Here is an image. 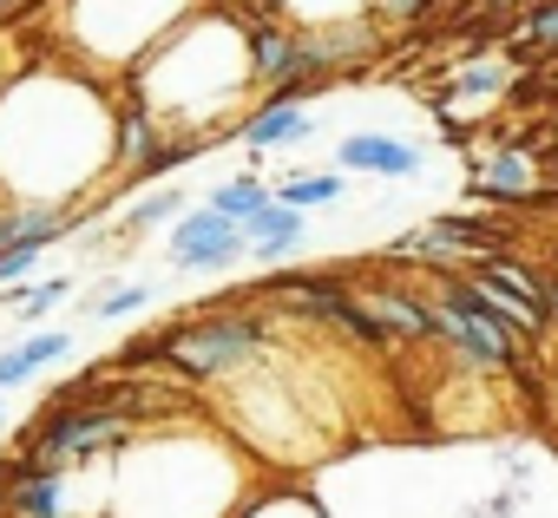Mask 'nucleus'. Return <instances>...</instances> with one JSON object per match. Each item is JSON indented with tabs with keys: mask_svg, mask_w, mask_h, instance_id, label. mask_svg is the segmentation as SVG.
I'll list each match as a JSON object with an SVG mask.
<instances>
[{
	"mask_svg": "<svg viewBox=\"0 0 558 518\" xmlns=\"http://www.w3.org/2000/svg\"><path fill=\"white\" fill-rule=\"evenodd\" d=\"M112 112L86 73L34 66L0 86V203L80 217L86 190L112 184Z\"/></svg>",
	"mask_w": 558,
	"mask_h": 518,
	"instance_id": "nucleus-1",
	"label": "nucleus"
},
{
	"mask_svg": "<svg viewBox=\"0 0 558 518\" xmlns=\"http://www.w3.org/2000/svg\"><path fill=\"white\" fill-rule=\"evenodd\" d=\"M125 99H138L165 138L204 145L210 132H223V125L243 112V99H256L243 21L223 14V8H197V14H191L178 34H165V40L151 47V60L125 79Z\"/></svg>",
	"mask_w": 558,
	"mask_h": 518,
	"instance_id": "nucleus-2",
	"label": "nucleus"
},
{
	"mask_svg": "<svg viewBox=\"0 0 558 518\" xmlns=\"http://www.w3.org/2000/svg\"><path fill=\"white\" fill-rule=\"evenodd\" d=\"M276 342V309H204L125 348L119 368H158L171 381H236Z\"/></svg>",
	"mask_w": 558,
	"mask_h": 518,
	"instance_id": "nucleus-3",
	"label": "nucleus"
},
{
	"mask_svg": "<svg viewBox=\"0 0 558 518\" xmlns=\"http://www.w3.org/2000/svg\"><path fill=\"white\" fill-rule=\"evenodd\" d=\"M210 0H60V53L80 60L86 79H132L165 34H178Z\"/></svg>",
	"mask_w": 558,
	"mask_h": 518,
	"instance_id": "nucleus-4",
	"label": "nucleus"
},
{
	"mask_svg": "<svg viewBox=\"0 0 558 518\" xmlns=\"http://www.w3.org/2000/svg\"><path fill=\"white\" fill-rule=\"evenodd\" d=\"M73 479L80 472H47V466H27L21 453H8L0 459V518H86Z\"/></svg>",
	"mask_w": 558,
	"mask_h": 518,
	"instance_id": "nucleus-5",
	"label": "nucleus"
},
{
	"mask_svg": "<svg viewBox=\"0 0 558 518\" xmlns=\"http://www.w3.org/2000/svg\"><path fill=\"white\" fill-rule=\"evenodd\" d=\"M236 256H243V230L223 223V217H210L204 203L184 210V217L171 223V236H165V263H171L178 276H217V270L236 263Z\"/></svg>",
	"mask_w": 558,
	"mask_h": 518,
	"instance_id": "nucleus-6",
	"label": "nucleus"
},
{
	"mask_svg": "<svg viewBox=\"0 0 558 518\" xmlns=\"http://www.w3.org/2000/svg\"><path fill=\"white\" fill-rule=\"evenodd\" d=\"M427 164L421 145L408 138H388V132H355L336 145V171H368V177H414Z\"/></svg>",
	"mask_w": 558,
	"mask_h": 518,
	"instance_id": "nucleus-7",
	"label": "nucleus"
},
{
	"mask_svg": "<svg viewBox=\"0 0 558 518\" xmlns=\"http://www.w3.org/2000/svg\"><path fill=\"white\" fill-rule=\"evenodd\" d=\"M362 309L381 322L388 342H427L434 348V322H427V289H401V283H368Z\"/></svg>",
	"mask_w": 558,
	"mask_h": 518,
	"instance_id": "nucleus-8",
	"label": "nucleus"
},
{
	"mask_svg": "<svg viewBox=\"0 0 558 518\" xmlns=\"http://www.w3.org/2000/svg\"><path fill=\"white\" fill-rule=\"evenodd\" d=\"M303 236H310V217L303 210H283V203H263L250 223H243V256H256V263H283L290 249H303Z\"/></svg>",
	"mask_w": 558,
	"mask_h": 518,
	"instance_id": "nucleus-9",
	"label": "nucleus"
},
{
	"mask_svg": "<svg viewBox=\"0 0 558 518\" xmlns=\"http://www.w3.org/2000/svg\"><path fill=\"white\" fill-rule=\"evenodd\" d=\"M66 355H73V329H40V335H27V342H14V348H0V394L27 387L34 374L60 368Z\"/></svg>",
	"mask_w": 558,
	"mask_h": 518,
	"instance_id": "nucleus-10",
	"label": "nucleus"
},
{
	"mask_svg": "<svg viewBox=\"0 0 558 518\" xmlns=\"http://www.w3.org/2000/svg\"><path fill=\"white\" fill-rule=\"evenodd\" d=\"M316 132V119L303 112V106H256L243 125H236V138L256 151V158H269V151H283V145H303Z\"/></svg>",
	"mask_w": 558,
	"mask_h": 518,
	"instance_id": "nucleus-11",
	"label": "nucleus"
},
{
	"mask_svg": "<svg viewBox=\"0 0 558 518\" xmlns=\"http://www.w3.org/2000/svg\"><path fill=\"white\" fill-rule=\"evenodd\" d=\"M532 158L519 151V145H499L486 164H473V197L480 203H499V197H512V190H532Z\"/></svg>",
	"mask_w": 558,
	"mask_h": 518,
	"instance_id": "nucleus-12",
	"label": "nucleus"
},
{
	"mask_svg": "<svg viewBox=\"0 0 558 518\" xmlns=\"http://www.w3.org/2000/svg\"><path fill=\"white\" fill-rule=\"evenodd\" d=\"M269 197L283 203V210H303V217H310V210L342 203V197H349V177H342V171H303V177H283Z\"/></svg>",
	"mask_w": 558,
	"mask_h": 518,
	"instance_id": "nucleus-13",
	"label": "nucleus"
},
{
	"mask_svg": "<svg viewBox=\"0 0 558 518\" xmlns=\"http://www.w3.org/2000/svg\"><path fill=\"white\" fill-rule=\"evenodd\" d=\"M499 86H506V66H499V60H466V66L453 73V92H460V99H440V119H466V112H480Z\"/></svg>",
	"mask_w": 558,
	"mask_h": 518,
	"instance_id": "nucleus-14",
	"label": "nucleus"
},
{
	"mask_svg": "<svg viewBox=\"0 0 558 518\" xmlns=\"http://www.w3.org/2000/svg\"><path fill=\"white\" fill-rule=\"evenodd\" d=\"M263 203H269V184H263V177H250V171H243V177H223V184L204 197V210H210V217H223V223H236V230H243Z\"/></svg>",
	"mask_w": 558,
	"mask_h": 518,
	"instance_id": "nucleus-15",
	"label": "nucleus"
},
{
	"mask_svg": "<svg viewBox=\"0 0 558 518\" xmlns=\"http://www.w3.org/2000/svg\"><path fill=\"white\" fill-rule=\"evenodd\" d=\"M191 190H178V184H165V190H151L145 203H132L125 217H119V243H132V236H145V230H165V223H178L191 203H184Z\"/></svg>",
	"mask_w": 558,
	"mask_h": 518,
	"instance_id": "nucleus-16",
	"label": "nucleus"
},
{
	"mask_svg": "<svg viewBox=\"0 0 558 518\" xmlns=\"http://www.w3.org/2000/svg\"><path fill=\"white\" fill-rule=\"evenodd\" d=\"M230 518H323V505L310 492H290V485H269V492H243V505Z\"/></svg>",
	"mask_w": 558,
	"mask_h": 518,
	"instance_id": "nucleus-17",
	"label": "nucleus"
},
{
	"mask_svg": "<svg viewBox=\"0 0 558 518\" xmlns=\"http://www.w3.org/2000/svg\"><path fill=\"white\" fill-rule=\"evenodd\" d=\"M512 40L532 53H558V0H525L512 21Z\"/></svg>",
	"mask_w": 558,
	"mask_h": 518,
	"instance_id": "nucleus-18",
	"label": "nucleus"
},
{
	"mask_svg": "<svg viewBox=\"0 0 558 518\" xmlns=\"http://www.w3.org/2000/svg\"><path fill=\"white\" fill-rule=\"evenodd\" d=\"M66 296H73V276H47V283H27V289L14 296V316H21V322H40V316H47V309H60Z\"/></svg>",
	"mask_w": 558,
	"mask_h": 518,
	"instance_id": "nucleus-19",
	"label": "nucleus"
},
{
	"mask_svg": "<svg viewBox=\"0 0 558 518\" xmlns=\"http://www.w3.org/2000/svg\"><path fill=\"white\" fill-rule=\"evenodd\" d=\"M145 303H151V289H145V283H106L86 309H93L99 322H119V316H132V309H145Z\"/></svg>",
	"mask_w": 558,
	"mask_h": 518,
	"instance_id": "nucleus-20",
	"label": "nucleus"
},
{
	"mask_svg": "<svg viewBox=\"0 0 558 518\" xmlns=\"http://www.w3.org/2000/svg\"><path fill=\"white\" fill-rule=\"evenodd\" d=\"M197 151H204V145H184V138H165V145H158V151H151V158H145V164L132 171V184H145V177H165V171H178V164H191Z\"/></svg>",
	"mask_w": 558,
	"mask_h": 518,
	"instance_id": "nucleus-21",
	"label": "nucleus"
},
{
	"mask_svg": "<svg viewBox=\"0 0 558 518\" xmlns=\"http://www.w3.org/2000/svg\"><path fill=\"white\" fill-rule=\"evenodd\" d=\"M434 0H375L368 8V21H414V14H427Z\"/></svg>",
	"mask_w": 558,
	"mask_h": 518,
	"instance_id": "nucleus-22",
	"label": "nucleus"
},
{
	"mask_svg": "<svg viewBox=\"0 0 558 518\" xmlns=\"http://www.w3.org/2000/svg\"><path fill=\"white\" fill-rule=\"evenodd\" d=\"M480 8L486 14H506V8H525V0H480Z\"/></svg>",
	"mask_w": 558,
	"mask_h": 518,
	"instance_id": "nucleus-23",
	"label": "nucleus"
},
{
	"mask_svg": "<svg viewBox=\"0 0 558 518\" xmlns=\"http://www.w3.org/2000/svg\"><path fill=\"white\" fill-rule=\"evenodd\" d=\"M0 427H8V394H0Z\"/></svg>",
	"mask_w": 558,
	"mask_h": 518,
	"instance_id": "nucleus-24",
	"label": "nucleus"
},
{
	"mask_svg": "<svg viewBox=\"0 0 558 518\" xmlns=\"http://www.w3.org/2000/svg\"><path fill=\"white\" fill-rule=\"evenodd\" d=\"M0 8H8V0H0Z\"/></svg>",
	"mask_w": 558,
	"mask_h": 518,
	"instance_id": "nucleus-25",
	"label": "nucleus"
}]
</instances>
